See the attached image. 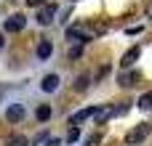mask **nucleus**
Instances as JSON below:
<instances>
[{
    "mask_svg": "<svg viewBox=\"0 0 152 146\" xmlns=\"http://www.w3.org/2000/svg\"><path fill=\"white\" fill-rule=\"evenodd\" d=\"M147 136H150V125H147V122L134 125V128L128 130V136H126V144L128 146H142L144 141H147Z\"/></svg>",
    "mask_w": 152,
    "mask_h": 146,
    "instance_id": "f257e3e1",
    "label": "nucleus"
},
{
    "mask_svg": "<svg viewBox=\"0 0 152 146\" xmlns=\"http://www.w3.org/2000/svg\"><path fill=\"white\" fill-rule=\"evenodd\" d=\"M24 24H27V19H24L21 13H13V16L5 19V32H21Z\"/></svg>",
    "mask_w": 152,
    "mask_h": 146,
    "instance_id": "f03ea898",
    "label": "nucleus"
},
{
    "mask_svg": "<svg viewBox=\"0 0 152 146\" xmlns=\"http://www.w3.org/2000/svg\"><path fill=\"white\" fill-rule=\"evenodd\" d=\"M53 16H56V5H43V8L37 11V24L48 27V24L53 21Z\"/></svg>",
    "mask_w": 152,
    "mask_h": 146,
    "instance_id": "7ed1b4c3",
    "label": "nucleus"
},
{
    "mask_svg": "<svg viewBox=\"0 0 152 146\" xmlns=\"http://www.w3.org/2000/svg\"><path fill=\"white\" fill-rule=\"evenodd\" d=\"M59 74H45L43 77V82H40V88L45 90V93H53V90H59Z\"/></svg>",
    "mask_w": 152,
    "mask_h": 146,
    "instance_id": "20e7f679",
    "label": "nucleus"
},
{
    "mask_svg": "<svg viewBox=\"0 0 152 146\" xmlns=\"http://www.w3.org/2000/svg\"><path fill=\"white\" fill-rule=\"evenodd\" d=\"M5 117H8L11 122H19V120H24V106H21V104H11V106L5 109Z\"/></svg>",
    "mask_w": 152,
    "mask_h": 146,
    "instance_id": "39448f33",
    "label": "nucleus"
},
{
    "mask_svg": "<svg viewBox=\"0 0 152 146\" xmlns=\"http://www.w3.org/2000/svg\"><path fill=\"white\" fill-rule=\"evenodd\" d=\"M88 117H96V109L91 106V109H80V112H75L72 117H69V122L72 125H80V122H86Z\"/></svg>",
    "mask_w": 152,
    "mask_h": 146,
    "instance_id": "423d86ee",
    "label": "nucleus"
},
{
    "mask_svg": "<svg viewBox=\"0 0 152 146\" xmlns=\"http://www.w3.org/2000/svg\"><path fill=\"white\" fill-rule=\"evenodd\" d=\"M142 56V48L136 45V48H131V51H126V56L120 59V66H134V61Z\"/></svg>",
    "mask_w": 152,
    "mask_h": 146,
    "instance_id": "0eeeda50",
    "label": "nucleus"
},
{
    "mask_svg": "<svg viewBox=\"0 0 152 146\" xmlns=\"http://www.w3.org/2000/svg\"><path fill=\"white\" fill-rule=\"evenodd\" d=\"M67 37H69V40H80V43H88V40H91V35L83 32L80 27H69V29H67Z\"/></svg>",
    "mask_w": 152,
    "mask_h": 146,
    "instance_id": "6e6552de",
    "label": "nucleus"
},
{
    "mask_svg": "<svg viewBox=\"0 0 152 146\" xmlns=\"http://www.w3.org/2000/svg\"><path fill=\"white\" fill-rule=\"evenodd\" d=\"M51 53H53V45H51L48 40H40V43H37V59L45 61V59H51Z\"/></svg>",
    "mask_w": 152,
    "mask_h": 146,
    "instance_id": "1a4fd4ad",
    "label": "nucleus"
},
{
    "mask_svg": "<svg viewBox=\"0 0 152 146\" xmlns=\"http://www.w3.org/2000/svg\"><path fill=\"white\" fill-rule=\"evenodd\" d=\"M112 114H118V109H112V106H102V109H96V122L102 125V122H107Z\"/></svg>",
    "mask_w": 152,
    "mask_h": 146,
    "instance_id": "9d476101",
    "label": "nucleus"
},
{
    "mask_svg": "<svg viewBox=\"0 0 152 146\" xmlns=\"http://www.w3.org/2000/svg\"><path fill=\"white\" fill-rule=\"evenodd\" d=\"M35 114H37V120H40V122H45V120L51 117V106H48V104H40Z\"/></svg>",
    "mask_w": 152,
    "mask_h": 146,
    "instance_id": "9b49d317",
    "label": "nucleus"
},
{
    "mask_svg": "<svg viewBox=\"0 0 152 146\" xmlns=\"http://www.w3.org/2000/svg\"><path fill=\"white\" fill-rule=\"evenodd\" d=\"M136 104H139V109H152V90H147Z\"/></svg>",
    "mask_w": 152,
    "mask_h": 146,
    "instance_id": "f8f14e48",
    "label": "nucleus"
},
{
    "mask_svg": "<svg viewBox=\"0 0 152 146\" xmlns=\"http://www.w3.org/2000/svg\"><path fill=\"white\" fill-rule=\"evenodd\" d=\"M86 88H88V74L75 77V90H86Z\"/></svg>",
    "mask_w": 152,
    "mask_h": 146,
    "instance_id": "ddd939ff",
    "label": "nucleus"
},
{
    "mask_svg": "<svg viewBox=\"0 0 152 146\" xmlns=\"http://www.w3.org/2000/svg\"><path fill=\"white\" fill-rule=\"evenodd\" d=\"M134 80H136V74H123V77H120V85H123V88H131Z\"/></svg>",
    "mask_w": 152,
    "mask_h": 146,
    "instance_id": "4468645a",
    "label": "nucleus"
},
{
    "mask_svg": "<svg viewBox=\"0 0 152 146\" xmlns=\"http://www.w3.org/2000/svg\"><path fill=\"white\" fill-rule=\"evenodd\" d=\"M8 146H27V138H24V136H16V138H11Z\"/></svg>",
    "mask_w": 152,
    "mask_h": 146,
    "instance_id": "2eb2a0df",
    "label": "nucleus"
},
{
    "mask_svg": "<svg viewBox=\"0 0 152 146\" xmlns=\"http://www.w3.org/2000/svg\"><path fill=\"white\" fill-rule=\"evenodd\" d=\"M77 138H80V130H77V128H72V130H69V136H67V141H69V144H75Z\"/></svg>",
    "mask_w": 152,
    "mask_h": 146,
    "instance_id": "dca6fc26",
    "label": "nucleus"
},
{
    "mask_svg": "<svg viewBox=\"0 0 152 146\" xmlns=\"http://www.w3.org/2000/svg\"><path fill=\"white\" fill-rule=\"evenodd\" d=\"M43 3H45V0H27V5H29V8H35V5H37V8H43Z\"/></svg>",
    "mask_w": 152,
    "mask_h": 146,
    "instance_id": "f3484780",
    "label": "nucleus"
},
{
    "mask_svg": "<svg viewBox=\"0 0 152 146\" xmlns=\"http://www.w3.org/2000/svg\"><path fill=\"white\" fill-rule=\"evenodd\" d=\"M59 144H61L59 138H48V141H45V146H59Z\"/></svg>",
    "mask_w": 152,
    "mask_h": 146,
    "instance_id": "a211bd4d",
    "label": "nucleus"
},
{
    "mask_svg": "<svg viewBox=\"0 0 152 146\" xmlns=\"http://www.w3.org/2000/svg\"><path fill=\"white\" fill-rule=\"evenodd\" d=\"M3 45H5V40H3V35H0V51H3Z\"/></svg>",
    "mask_w": 152,
    "mask_h": 146,
    "instance_id": "6ab92c4d",
    "label": "nucleus"
}]
</instances>
